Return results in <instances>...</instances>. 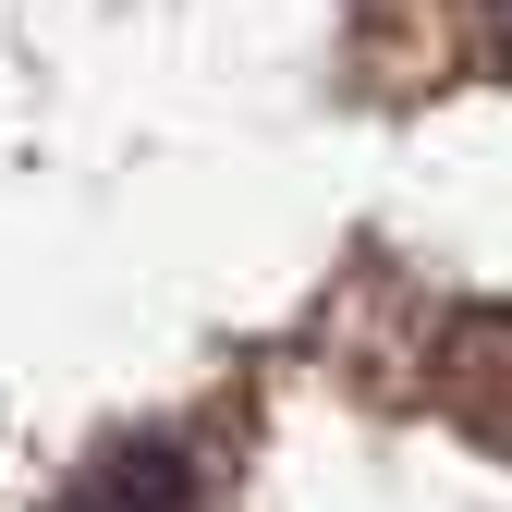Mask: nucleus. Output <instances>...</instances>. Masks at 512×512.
<instances>
[{
  "instance_id": "3",
  "label": "nucleus",
  "mask_w": 512,
  "mask_h": 512,
  "mask_svg": "<svg viewBox=\"0 0 512 512\" xmlns=\"http://www.w3.org/2000/svg\"><path fill=\"white\" fill-rule=\"evenodd\" d=\"M464 37H476L488 74H512V0H464Z\"/></svg>"
},
{
  "instance_id": "2",
  "label": "nucleus",
  "mask_w": 512,
  "mask_h": 512,
  "mask_svg": "<svg viewBox=\"0 0 512 512\" xmlns=\"http://www.w3.org/2000/svg\"><path fill=\"white\" fill-rule=\"evenodd\" d=\"M61 512H208V464H196V439H171V427L110 439V452L61 488Z\"/></svg>"
},
{
  "instance_id": "1",
  "label": "nucleus",
  "mask_w": 512,
  "mask_h": 512,
  "mask_svg": "<svg viewBox=\"0 0 512 512\" xmlns=\"http://www.w3.org/2000/svg\"><path fill=\"white\" fill-rule=\"evenodd\" d=\"M439 415L512 464V305H464L439 330Z\"/></svg>"
}]
</instances>
